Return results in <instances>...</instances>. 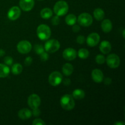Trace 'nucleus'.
Segmentation results:
<instances>
[{"mask_svg": "<svg viewBox=\"0 0 125 125\" xmlns=\"http://www.w3.org/2000/svg\"><path fill=\"white\" fill-rule=\"evenodd\" d=\"M40 113H41V112H40V109H39V107L34 109H33L32 112V114L34 115V117H38V116L40 115Z\"/></svg>", "mask_w": 125, "mask_h": 125, "instance_id": "34", "label": "nucleus"}, {"mask_svg": "<svg viewBox=\"0 0 125 125\" xmlns=\"http://www.w3.org/2000/svg\"><path fill=\"white\" fill-rule=\"evenodd\" d=\"M63 83L65 85H66V86H68V85H69L70 84H71L70 79H68V78H67V79H65L64 81H63Z\"/></svg>", "mask_w": 125, "mask_h": 125, "instance_id": "37", "label": "nucleus"}, {"mask_svg": "<svg viewBox=\"0 0 125 125\" xmlns=\"http://www.w3.org/2000/svg\"><path fill=\"white\" fill-rule=\"evenodd\" d=\"M78 22L82 26H90L92 24V17L88 13H83L79 15L78 17Z\"/></svg>", "mask_w": 125, "mask_h": 125, "instance_id": "5", "label": "nucleus"}, {"mask_svg": "<svg viewBox=\"0 0 125 125\" xmlns=\"http://www.w3.org/2000/svg\"><path fill=\"white\" fill-rule=\"evenodd\" d=\"M72 96L73 97V98L76 99V100H81V99H83L85 97V92L82 89H75L73 92Z\"/></svg>", "mask_w": 125, "mask_h": 125, "instance_id": "20", "label": "nucleus"}, {"mask_svg": "<svg viewBox=\"0 0 125 125\" xmlns=\"http://www.w3.org/2000/svg\"><path fill=\"white\" fill-rule=\"evenodd\" d=\"M33 125H45L46 123L43 122V120H42V119L40 118H37V119H35L32 122Z\"/></svg>", "mask_w": 125, "mask_h": 125, "instance_id": "31", "label": "nucleus"}, {"mask_svg": "<svg viewBox=\"0 0 125 125\" xmlns=\"http://www.w3.org/2000/svg\"><path fill=\"white\" fill-rule=\"evenodd\" d=\"M94 15L95 19L97 20H102L104 18V12L101 8H97L94 10Z\"/></svg>", "mask_w": 125, "mask_h": 125, "instance_id": "22", "label": "nucleus"}, {"mask_svg": "<svg viewBox=\"0 0 125 125\" xmlns=\"http://www.w3.org/2000/svg\"><path fill=\"white\" fill-rule=\"evenodd\" d=\"M62 75L60 72H53L49 76L48 81L52 86L56 87L59 85L62 81Z\"/></svg>", "mask_w": 125, "mask_h": 125, "instance_id": "7", "label": "nucleus"}, {"mask_svg": "<svg viewBox=\"0 0 125 125\" xmlns=\"http://www.w3.org/2000/svg\"><path fill=\"white\" fill-rule=\"evenodd\" d=\"M104 84H106V85H109L112 83V79L109 78H106L104 81Z\"/></svg>", "mask_w": 125, "mask_h": 125, "instance_id": "36", "label": "nucleus"}, {"mask_svg": "<svg viewBox=\"0 0 125 125\" xmlns=\"http://www.w3.org/2000/svg\"><path fill=\"white\" fill-rule=\"evenodd\" d=\"M101 29L105 33H108L111 31L112 29V23L109 19H105L101 23Z\"/></svg>", "mask_w": 125, "mask_h": 125, "instance_id": "17", "label": "nucleus"}, {"mask_svg": "<svg viewBox=\"0 0 125 125\" xmlns=\"http://www.w3.org/2000/svg\"><path fill=\"white\" fill-rule=\"evenodd\" d=\"M48 59H49V55L47 52L44 51V52H43L42 53L40 54V59H41V61L45 62V61H46L47 60H48Z\"/></svg>", "mask_w": 125, "mask_h": 125, "instance_id": "30", "label": "nucleus"}, {"mask_svg": "<svg viewBox=\"0 0 125 125\" xmlns=\"http://www.w3.org/2000/svg\"><path fill=\"white\" fill-rule=\"evenodd\" d=\"M52 15V11L50 8H44L40 11V16L43 19H49Z\"/></svg>", "mask_w": 125, "mask_h": 125, "instance_id": "21", "label": "nucleus"}, {"mask_svg": "<svg viewBox=\"0 0 125 125\" xmlns=\"http://www.w3.org/2000/svg\"><path fill=\"white\" fill-rule=\"evenodd\" d=\"M5 55V51L2 49H0V57H2Z\"/></svg>", "mask_w": 125, "mask_h": 125, "instance_id": "38", "label": "nucleus"}, {"mask_svg": "<svg viewBox=\"0 0 125 125\" xmlns=\"http://www.w3.org/2000/svg\"><path fill=\"white\" fill-rule=\"evenodd\" d=\"M41 103V100L39 96L37 94H31L28 98V104L29 107L32 109L37 108Z\"/></svg>", "mask_w": 125, "mask_h": 125, "instance_id": "9", "label": "nucleus"}, {"mask_svg": "<svg viewBox=\"0 0 125 125\" xmlns=\"http://www.w3.org/2000/svg\"><path fill=\"white\" fill-rule=\"evenodd\" d=\"M100 40V37L97 33H91L88 35L86 39V42L87 45L90 47H94L98 44Z\"/></svg>", "mask_w": 125, "mask_h": 125, "instance_id": "10", "label": "nucleus"}, {"mask_svg": "<svg viewBox=\"0 0 125 125\" xmlns=\"http://www.w3.org/2000/svg\"><path fill=\"white\" fill-rule=\"evenodd\" d=\"M76 17L73 14H69L66 17L65 23L69 26H73L76 23Z\"/></svg>", "mask_w": 125, "mask_h": 125, "instance_id": "24", "label": "nucleus"}, {"mask_svg": "<svg viewBox=\"0 0 125 125\" xmlns=\"http://www.w3.org/2000/svg\"><path fill=\"white\" fill-rule=\"evenodd\" d=\"M61 106L66 111H71L75 106V101L73 96L69 94H65L61 97L60 100Z\"/></svg>", "mask_w": 125, "mask_h": 125, "instance_id": "1", "label": "nucleus"}, {"mask_svg": "<svg viewBox=\"0 0 125 125\" xmlns=\"http://www.w3.org/2000/svg\"><path fill=\"white\" fill-rule=\"evenodd\" d=\"M92 78L94 82L100 83L103 81L104 74L102 71L99 69H94L92 72Z\"/></svg>", "mask_w": 125, "mask_h": 125, "instance_id": "14", "label": "nucleus"}, {"mask_svg": "<svg viewBox=\"0 0 125 125\" xmlns=\"http://www.w3.org/2000/svg\"><path fill=\"white\" fill-rule=\"evenodd\" d=\"M112 49V46H111V43L107 40H104L101 42L100 45V50L102 53L104 54L109 53Z\"/></svg>", "mask_w": 125, "mask_h": 125, "instance_id": "15", "label": "nucleus"}, {"mask_svg": "<svg viewBox=\"0 0 125 125\" xmlns=\"http://www.w3.org/2000/svg\"><path fill=\"white\" fill-rule=\"evenodd\" d=\"M17 48L20 53L27 54L29 53L32 50V45L29 41L22 40L17 44Z\"/></svg>", "mask_w": 125, "mask_h": 125, "instance_id": "8", "label": "nucleus"}, {"mask_svg": "<svg viewBox=\"0 0 125 125\" xmlns=\"http://www.w3.org/2000/svg\"><path fill=\"white\" fill-rule=\"evenodd\" d=\"M11 72L13 74H15V75L20 74L23 72V67L20 63H15L12 65Z\"/></svg>", "mask_w": 125, "mask_h": 125, "instance_id": "23", "label": "nucleus"}, {"mask_svg": "<svg viewBox=\"0 0 125 125\" xmlns=\"http://www.w3.org/2000/svg\"><path fill=\"white\" fill-rule=\"evenodd\" d=\"M34 6V0H20V7L24 11H30Z\"/></svg>", "mask_w": 125, "mask_h": 125, "instance_id": "13", "label": "nucleus"}, {"mask_svg": "<svg viewBox=\"0 0 125 125\" xmlns=\"http://www.w3.org/2000/svg\"><path fill=\"white\" fill-rule=\"evenodd\" d=\"M32 112L29 109L26 108L22 109L20 110L18 113V115L21 120H27L31 118L32 116Z\"/></svg>", "mask_w": 125, "mask_h": 125, "instance_id": "16", "label": "nucleus"}, {"mask_svg": "<svg viewBox=\"0 0 125 125\" xmlns=\"http://www.w3.org/2000/svg\"><path fill=\"white\" fill-rule=\"evenodd\" d=\"M10 73L9 67L6 64L0 63V78H6Z\"/></svg>", "mask_w": 125, "mask_h": 125, "instance_id": "18", "label": "nucleus"}, {"mask_svg": "<svg viewBox=\"0 0 125 125\" xmlns=\"http://www.w3.org/2000/svg\"><path fill=\"white\" fill-rule=\"evenodd\" d=\"M32 63V58L31 57H27L24 60V64L26 66H29Z\"/></svg>", "mask_w": 125, "mask_h": 125, "instance_id": "33", "label": "nucleus"}, {"mask_svg": "<svg viewBox=\"0 0 125 125\" xmlns=\"http://www.w3.org/2000/svg\"><path fill=\"white\" fill-rule=\"evenodd\" d=\"M77 56V52L74 49L68 48L63 52V57L67 61H73L75 59Z\"/></svg>", "mask_w": 125, "mask_h": 125, "instance_id": "12", "label": "nucleus"}, {"mask_svg": "<svg viewBox=\"0 0 125 125\" xmlns=\"http://www.w3.org/2000/svg\"><path fill=\"white\" fill-rule=\"evenodd\" d=\"M125 29H123V38H125Z\"/></svg>", "mask_w": 125, "mask_h": 125, "instance_id": "40", "label": "nucleus"}, {"mask_svg": "<svg viewBox=\"0 0 125 125\" xmlns=\"http://www.w3.org/2000/svg\"><path fill=\"white\" fill-rule=\"evenodd\" d=\"M115 125H125V123L124 122H115V123H114Z\"/></svg>", "mask_w": 125, "mask_h": 125, "instance_id": "39", "label": "nucleus"}, {"mask_svg": "<svg viewBox=\"0 0 125 125\" xmlns=\"http://www.w3.org/2000/svg\"><path fill=\"white\" fill-rule=\"evenodd\" d=\"M61 46L59 42L56 39H51L49 40L45 43V50L46 52L50 53H54L58 51Z\"/></svg>", "mask_w": 125, "mask_h": 125, "instance_id": "4", "label": "nucleus"}, {"mask_svg": "<svg viewBox=\"0 0 125 125\" xmlns=\"http://www.w3.org/2000/svg\"><path fill=\"white\" fill-rule=\"evenodd\" d=\"M78 55L79 56V58L83 59H87L89 56V52L87 49L85 48H81L78 51Z\"/></svg>", "mask_w": 125, "mask_h": 125, "instance_id": "25", "label": "nucleus"}, {"mask_svg": "<svg viewBox=\"0 0 125 125\" xmlns=\"http://www.w3.org/2000/svg\"><path fill=\"white\" fill-rule=\"evenodd\" d=\"M95 61H96V63L98 64H103L106 62V58L103 55L98 54L96 56Z\"/></svg>", "mask_w": 125, "mask_h": 125, "instance_id": "26", "label": "nucleus"}, {"mask_svg": "<svg viewBox=\"0 0 125 125\" xmlns=\"http://www.w3.org/2000/svg\"><path fill=\"white\" fill-rule=\"evenodd\" d=\"M34 50H35V53L37 54L40 55L43 52L45 51V49L41 45H36L34 46Z\"/></svg>", "mask_w": 125, "mask_h": 125, "instance_id": "27", "label": "nucleus"}, {"mask_svg": "<svg viewBox=\"0 0 125 125\" xmlns=\"http://www.w3.org/2000/svg\"><path fill=\"white\" fill-rule=\"evenodd\" d=\"M80 29H81L80 26H79V25H77V24H75L73 25V28H72V30H73V31L75 33L78 32L80 31Z\"/></svg>", "mask_w": 125, "mask_h": 125, "instance_id": "35", "label": "nucleus"}, {"mask_svg": "<svg viewBox=\"0 0 125 125\" xmlns=\"http://www.w3.org/2000/svg\"><path fill=\"white\" fill-rule=\"evenodd\" d=\"M68 11V5L65 1H59L54 6V12L57 16H63Z\"/></svg>", "mask_w": 125, "mask_h": 125, "instance_id": "3", "label": "nucleus"}, {"mask_svg": "<svg viewBox=\"0 0 125 125\" xmlns=\"http://www.w3.org/2000/svg\"><path fill=\"white\" fill-rule=\"evenodd\" d=\"M85 40V37H84V35H79L76 39L77 43L79 44H81V45L84 43Z\"/></svg>", "mask_w": 125, "mask_h": 125, "instance_id": "32", "label": "nucleus"}, {"mask_svg": "<svg viewBox=\"0 0 125 125\" xmlns=\"http://www.w3.org/2000/svg\"><path fill=\"white\" fill-rule=\"evenodd\" d=\"M106 62L110 68H117L120 64V59L118 55L115 54H111L106 58Z\"/></svg>", "mask_w": 125, "mask_h": 125, "instance_id": "6", "label": "nucleus"}, {"mask_svg": "<svg viewBox=\"0 0 125 125\" xmlns=\"http://www.w3.org/2000/svg\"><path fill=\"white\" fill-rule=\"evenodd\" d=\"M73 67L71 63H65L62 67V72L67 76L71 75L73 72Z\"/></svg>", "mask_w": 125, "mask_h": 125, "instance_id": "19", "label": "nucleus"}, {"mask_svg": "<svg viewBox=\"0 0 125 125\" xmlns=\"http://www.w3.org/2000/svg\"><path fill=\"white\" fill-rule=\"evenodd\" d=\"M37 35L40 40H48L51 37V29L46 24H40L37 29Z\"/></svg>", "mask_w": 125, "mask_h": 125, "instance_id": "2", "label": "nucleus"}, {"mask_svg": "<svg viewBox=\"0 0 125 125\" xmlns=\"http://www.w3.org/2000/svg\"><path fill=\"white\" fill-rule=\"evenodd\" d=\"M40 1H43V0H40Z\"/></svg>", "mask_w": 125, "mask_h": 125, "instance_id": "41", "label": "nucleus"}, {"mask_svg": "<svg viewBox=\"0 0 125 125\" xmlns=\"http://www.w3.org/2000/svg\"><path fill=\"white\" fill-rule=\"evenodd\" d=\"M13 61V59L10 56H7V57H5L4 59V62L5 64L7 66L12 65Z\"/></svg>", "mask_w": 125, "mask_h": 125, "instance_id": "28", "label": "nucleus"}, {"mask_svg": "<svg viewBox=\"0 0 125 125\" xmlns=\"http://www.w3.org/2000/svg\"><path fill=\"white\" fill-rule=\"evenodd\" d=\"M21 15V10L17 6H13L7 12V17L10 20H16Z\"/></svg>", "mask_w": 125, "mask_h": 125, "instance_id": "11", "label": "nucleus"}, {"mask_svg": "<svg viewBox=\"0 0 125 125\" xmlns=\"http://www.w3.org/2000/svg\"><path fill=\"white\" fill-rule=\"evenodd\" d=\"M60 23V18L59 17V16H55L51 20V23H52V25H58Z\"/></svg>", "mask_w": 125, "mask_h": 125, "instance_id": "29", "label": "nucleus"}]
</instances>
